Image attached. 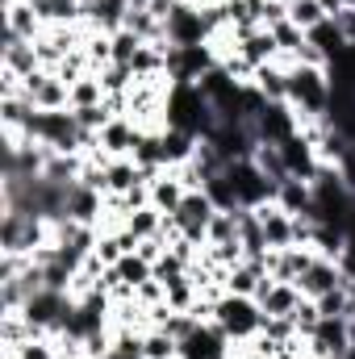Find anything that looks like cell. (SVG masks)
Wrapping results in <instances>:
<instances>
[{
    "instance_id": "cell-9",
    "label": "cell",
    "mask_w": 355,
    "mask_h": 359,
    "mask_svg": "<svg viewBox=\"0 0 355 359\" xmlns=\"http://www.w3.org/2000/svg\"><path fill=\"white\" fill-rule=\"evenodd\" d=\"M251 130H255V138H260V142L280 147L284 138H293V134H297V113H293V104H267L264 113L251 121Z\"/></svg>"
},
{
    "instance_id": "cell-19",
    "label": "cell",
    "mask_w": 355,
    "mask_h": 359,
    "mask_svg": "<svg viewBox=\"0 0 355 359\" xmlns=\"http://www.w3.org/2000/svg\"><path fill=\"white\" fill-rule=\"evenodd\" d=\"M184 196H188V188H184V184H180L168 168L151 180V205H155L159 213H168V217H172V213L180 209V201H184Z\"/></svg>"
},
{
    "instance_id": "cell-14",
    "label": "cell",
    "mask_w": 355,
    "mask_h": 359,
    "mask_svg": "<svg viewBox=\"0 0 355 359\" xmlns=\"http://www.w3.org/2000/svg\"><path fill=\"white\" fill-rule=\"evenodd\" d=\"M260 213V222H264V238H267V251H284V247H293V213H284L276 201H267L255 209Z\"/></svg>"
},
{
    "instance_id": "cell-31",
    "label": "cell",
    "mask_w": 355,
    "mask_h": 359,
    "mask_svg": "<svg viewBox=\"0 0 355 359\" xmlns=\"http://www.w3.org/2000/svg\"><path fill=\"white\" fill-rule=\"evenodd\" d=\"M88 104H105V84L96 72H88L84 80L72 84V109H88Z\"/></svg>"
},
{
    "instance_id": "cell-47",
    "label": "cell",
    "mask_w": 355,
    "mask_h": 359,
    "mask_svg": "<svg viewBox=\"0 0 355 359\" xmlns=\"http://www.w3.org/2000/svg\"><path fill=\"white\" fill-rule=\"evenodd\" d=\"M284 4H293V0H284Z\"/></svg>"
},
{
    "instance_id": "cell-6",
    "label": "cell",
    "mask_w": 355,
    "mask_h": 359,
    "mask_svg": "<svg viewBox=\"0 0 355 359\" xmlns=\"http://www.w3.org/2000/svg\"><path fill=\"white\" fill-rule=\"evenodd\" d=\"M351 322L355 318H322L314 339H309V355L314 359H343L351 347Z\"/></svg>"
},
{
    "instance_id": "cell-38",
    "label": "cell",
    "mask_w": 355,
    "mask_h": 359,
    "mask_svg": "<svg viewBox=\"0 0 355 359\" xmlns=\"http://www.w3.org/2000/svg\"><path fill=\"white\" fill-rule=\"evenodd\" d=\"M92 255L100 259V268H117V259H121L126 251H121L117 234H100V238H96V247H92Z\"/></svg>"
},
{
    "instance_id": "cell-40",
    "label": "cell",
    "mask_w": 355,
    "mask_h": 359,
    "mask_svg": "<svg viewBox=\"0 0 355 359\" xmlns=\"http://www.w3.org/2000/svg\"><path fill=\"white\" fill-rule=\"evenodd\" d=\"M188 264H184V259H180L176 251H172V247H168V255H163V259H159V264H155V280H163V284H172V280H180V276H188Z\"/></svg>"
},
{
    "instance_id": "cell-1",
    "label": "cell",
    "mask_w": 355,
    "mask_h": 359,
    "mask_svg": "<svg viewBox=\"0 0 355 359\" xmlns=\"http://www.w3.org/2000/svg\"><path fill=\"white\" fill-rule=\"evenodd\" d=\"M330 92L335 88H330V72L326 67H301V63L288 67V104H293L297 121L301 117H326Z\"/></svg>"
},
{
    "instance_id": "cell-44",
    "label": "cell",
    "mask_w": 355,
    "mask_h": 359,
    "mask_svg": "<svg viewBox=\"0 0 355 359\" xmlns=\"http://www.w3.org/2000/svg\"><path fill=\"white\" fill-rule=\"evenodd\" d=\"M347 247H351V251H355V213H351V217H347Z\"/></svg>"
},
{
    "instance_id": "cell-21",
    "label": "cell",
    "mask_w": 355,
    "mask_h": 359,
    "mask_svg": "<svg viewBox=\"0 0 355 359\" xmlns=\"http://www.w3.org/2000/svg\"><path fill=\"white\" fill-rule=\"evenodd\" d=\"M196 147H201V138L196 134H188V130H163V159H168V168H176V163H188L192 155H196Z\"/></svg>"
},
{
    "instance_id": "cell-17",
    "label": "cell",
    "mask_w": 355,
    "mask_h": 359,
    "mask_svg": "<svg viewBox=\"0 0 355 359\" xmlns=\"http://www.w3.org/2000/svg\"><path fill=\"white\" fill-rule=\"evenodd\" d=\"M276 205H280L284 213H293V217H297V213L309 217V213H314V184H309V180L288 176L280 188H276Z\"/></svg>"
},
{
    "instance_id": "cell-24",
    "label": "cell",
    "mask_w": 355,
    "mask_h": 359,
    "mask_svg": "<svg viewBox=\"0 0 355 359\" xmlns=\"http://www.w3.org/2000/svg\"><path fill=\"white\" fill-rule=\"evenodd\" d=\"M318 313L322 318H355V284H339L326 297H318Z\"/></svg>"
},
{
    "instance_id": "cell-36",
    "label": "cell",
    "mask_w": 355,
    "mask_h": 359,
    "mask_svg": "<svg viewBox=\"0 0 355 359\" xmlns=\"http://www.w3.org/2000/svg\"><path fill=\"white\" fill-rule=\"evenodd\" d=\"M318 322H322V313H318V301H309V297H305V301L293 309V326H297V334H301V339H314Z\"/></svg>"
},
{
    "instance_id": "cell-10",
    "label": "cell",
    "mask_w": 355,
    "mask_h": 359,
    "mask_svg": "<svg viewBox=\"0 0 355 359\" xmlns=\"http://www.w3.org/2000/svg\"><path fill=\"white\" fill-rule=\"evenodd\" d=\"M339 284H347L343 268H339L335 259H322V255H314V264H309V268L301 271V280H297L301 297H309V301L326 297V292H330V288H339Z\"/></svg>"
},
{
    "instance_id": "cell-34",
    "label": "cell",
    "mask_w": 355,
    "mask_h": 359,
    "mask_svg": "<svg viewBox=\"0 0 355 359\" xmlns=\"http://www.w3.org/2000/svg\"><path fill=\"white\" fill-rule=\"evenodd\" d=\"M109 38H113V63H134V55L147 46V42H142L138 34H130L126 25H121L117 34H109Z\"/></svg>"
},
{
    "instance_id": "cell-33",
    "label": "cell",
    "mask_w": 355,
    "mask_h": 359,
    "mask_svg": "<svg viewBox=\"0 0 355 359\" xmlns=\"http://www.w3.org/2000/svg\"><path fill=\"white\" fill-rule=\"evenodd\" d=\"M84 55H88L92 72L109 67V63H113V38H109V34H100V29H92L88 42H84Z\"/></svg>"
},
{
    "instance_id": "cell-42",
    "label": "cell",
    "mask_w": 355,
    "mask_h": 359,
    "mask_svg": "<svg viewBox=\"0 0 355 359\" xmlns=\"http://www.w3.org/2000/svg\"><path fill=\"white\" fill-rule=\"evenodd\" d=\"M138 255H142V259L155 268V264L168 255V243H163V238H147V243H138Z\"/></svg>"
},
{
    "instance_id": "cell-28",
    "label": "cell",
    "mask_w": 355,
    "mask_h": 359,
    "mask_svg": "<svg viewBox=\"0 0 355 359\" xmlns=\"http://www.w3.org/2000/svg\"><path fill=\"white\" fill-rule=\"evenodd\" d=\"M172 355H180V343L168 330H159V326L142 330V359H172Z\"/></svg>"
},
{
    "instance_id": "cell-43",
    "label": "cell",
    "mask_w": 355,
    "mask_h": 359,
    "mask_svg": "<svg viewBox=\"0 0 355 359\" xmlns=\"http://www.w3.org/2000/svg\"><path fill=\"white\" fill-rule=\"evenodd\" d=\"M339 176H343V184H347V188L355 192V151L347 155V159H343V163H339Z\"/></svg>"
},
{
    "instance_id": "cell-5",
    "label": "cell",
    "mask_w": 355,
    "mask_h": 359,
    "mask_svg": "<svg viewBox=\"0 0 355 359\" xmlns=\"http://www.w3.org/2000/svg\"><path fill=\"white\" fill-rule=\"evenodd\" d=\"M25 100L34 104V109H42V113H55V109H72V88L55 76V72H46V67H38L34 76H25Z\"/></svg>"
},
{
    "instance_id": "cell-41",
    "label": "cell",
    "mask_w": 355,
    "mask_h": 359,
    "mask_svg": "<svg viewBox=\"0 0 355 359\" xmlns=\"http://www.w3.org/2000/svg\"><path fill=\"white\" fill-rule=\"evenodd\" d=\"M330 21H335V29L343 34V42L355 46V4H343L339 13H330Z\"/></svg>"
},
{
    "instance_id": "cell-46",
    "label": "cell",
    "mask_w": 355,
    "mask_h": 359,
    "mask_svg": "<svg viewBox=\"0 0 355 359\" xmlns=\"http://www.w3.org/2000/svg\"><path fill=\"white\" fill-rule=\"evenodd\" d=\"M172 359H184V355H172Z\"/></svg>"
},
{
    "instance_id": "cell-3",
    "label": "cell",
    "mask_w": 355,
    "mask_h": 359,
    "mask_svg": "<svg viewBox=\"0 0 355 359\" xmlns=\"http://www.w3.org/2000/svg\"><path fill=\"white\" fill-rule=\"evenodd\" d=\"M226 180H230V188H234V201H239V209H260L267 201H276V184L251 163V159H239V163H226L222 168Z\"/></svg>"
},
{
    "instance_id": "cell-29",
    "label": "cell",
    "mask_w": 355,
    "mask_h": 359,
    "mask_svg": "<svg viewBox=\"0 0 355 359\" xmlns=\"http://www.w3.org/2000/svg\"><path fill=\"white\" fill-rule=\"evenodd\" d=\"M234 238H239V209H217V213H213V222H209L205 243H209V247H217V243H234Z\"/></svg>"
},
{
    "instance_id": "cell-11",
    "label": "cell",
    "mask_w": 355,
    "mask_h": 359,
    "mask_svg": "<svg viewBox=\"0 0 355 359\" xmlns=\"http://www.w3.org/2000/svg\"><path fill=\"white\" fill-rule=\"evenodd\" d=\"M138 138H142V130H138L130 117H113V121L96 134V147H100L109 159H130L134 147H138Z\"/></svg>"
},
{
    "instance_id": "cell-45",
    "label": "cell",
    "mask_w": 355,
    "mask_h": 359,
    "mask_svg": "<svg viewBox=\"0 0 355 359\" xmlns=\"http://www.w3.org/2000/svg\"><path fill=\"white\" fill-rule=\"evenodd\" d=\"M4 4H21V0H4Z\"/></svg>"
},
{
    "instance_id": "cell-18",
    "label": "cell",
    "mask_w": 355,
    "mask_h": 359,
    "mask_svg": "<svg viewBox=\"0 0 355 359\" xmlns=\"http://www.w3.org/2000/svg\"><path fill=\"white\" fill-rule=\"evenodd\" d=\"M138 184H147V176H142V168L134 159H109V168H105V196H126Z\"/></svg>"
},
{
    "instance_id": "cell-32",
    "label": "cell",
    "mask_w": 355,
    "mask_h": 359,
    "mask_svg": "<svg viewBox=\"0 0 355 359\" xmlns=\"http://www.w3.org/2000/svg\"><path fill=\"white\" fill-rule=\"evenodd\" d=\"M96 76H100V84H105V96H109V92H130L134 80H138L130 63H109V67H100Z\"/></svg>"
},
{
    "instance_id": "cell-22",
    "label": "cell",
    "mask_w": 355,
    "mask_h": 359,
    "mask_svg": "<svg viewBox=\"0 0 355 359\" xmlns=\"http://www.w3.org/2000/svg\"><path fill=\"white\" fill-rule=\"evenodd\" d=\"M126 29L138 34L142 42H168V25H163L151 8H130V13H126Z\"/></svg>"
},
{
    "instance_id": "cell-35",
    "label": "cell",
    "mask_w": 355,
    "mask_h": 359,
    "mask_svg": "<svg viewBox=\"0 0 355 359\" xmlns=\"http://www.w3.org/2000/svg\"><path fill=\"white\" fill-rule=\"evenodd\" d=\"M305 38H309V42H314V46H322V50H326V55H330V59H335V55H339V50H343V46H347V42H343V34H339V29H335V21H322V25H318V29H309V34H305Z\"/></svg>"
},
{
    "instance_id": "cell-25",
    "label": "cell",
    "mask_w": 355,
    "mask_h": 359,
    "mask_svg": "<svg viewBox=\"0 0 355 359\" xmlns=\"http://www.w3.org/2000/svg\"><path fill=\"white\" fill-rule=\"evenodd\" d=\"M251 163H255V168H260V172H264V176L272 180V184H276V188H280V184L288 180V168H284V155H280V147H272V142H260V147H255Z\"/></svg>"
},
{
    "instance_id": "cell-7",
    "label": "cell",
    "mask_w": 355,
    "mask_h": 359,
    "mask_svg": "<svg viewBox=\"0 0 355 359\" xmlns=\"http://www.w3.org/2000/svg\"><path fill=\"white\" fill-rule=\"evenodd\" d=\"M163 25H168V42H172V46H205V42H209V29H205V21H201V8H196L192 0H180L176 13H172Z\"/></svg>"
},
{
    "instance_id": "cell-39",
    "label": "cell",
    "mask_w": 355,
    "mask_h": 359,
    "mask_svg": "<svg viewBox=\"0 0 355 359\" xmlns=\"http://www.w3.org/2000/svg\"><path fill=\"white\" fill-rule=\"evenodd\" d=\"M260 334L272 339V343H288V339H297V326H293V318H267V313H264Z\"/></svg>"
},
{
    "instance_id": "cell-2",
    "label": "cell",
    "mask_w": 355,
    "mask_h": 359,
    "mask_svg": "<svg viewBox=\"0 0 355 359\" xmlns=\"http://www.w3.org/2000/svg\"><path fill=\"white\" fill-rule=\"evenodd\" d=\"M213 326H217L230 343H247V339L260 334L264 309H260L255 297H234V292H226V297L213 305Z\"/></svg>"
},
{
    "instance_id": "cell-20",
    "label": "cell",
    "mask_w": 355,
    "mask_h": 359,
    "mask_svg": "<svg viewBox=\"0 0 355 359\" xmlns=\"http://www.w3.org/2000/svg\"><path fill=\"white\" fill-rule=\"evenodd\" d=\"M255 88L264 92L267 104H288V67L284 63H267L255 72Z\"/></svg>"
},
{
    "instance_id": "cell-8",
    "label": "cell",
    "mask_w": 355,
    "mask_h": 359,
    "mask_svg": "<svg viewBox=\"0 0 355 359\" xmlns=\"http://www.w3.org/2000/svg\"><path fill=\"white\" fill-rule=\"evenodd\" d=\"M280 155H284V168H288V176L309 180V184L322 176V168H326V163L318 159V151H314V147L301 138V130H297L293 138H284V142H280Z\"/></svg>"
},
{
    "instance_id": "cell-27",
    "label": "cell",
    "mask_w": 355,
    "mask_h": 359,
    "mask_svg": "<svg viewBox=\"0 0 355 359\" xmlns=\"http://www.w3.org/2000/svg\"><path fill=\"white\" fill-rule=\"evenodd\" d=\"M163 288H168V305L180 309V313H188V309L201 301V284L192 280V271H188V276H180V280H172V284H163Z\"/></svg>"
},
{
    "instance_id": "cell-23",
    "label": "cell",
    "mask_w": 355,
    "mask_h": 359,
    "mask_svg": "<svg viewBox=\"0 0 355 359\" xmlns=\"http://www.w3.org/2000/svg\"><path fill=\"white\" fill-rule=\"evenodd\" d=\"M163 217H168V213H159L155 205H147V209H134V213L126 217V230H130L138 243H147V238H159V234H163Z\"/></svg>"
},
{
    "instance_id": "cell-15",
    "label": "cell",
    "mask_w": 355,
    "mask_h": 359,
    "mask_svg": "<svg viewBox=\"0 0 355 359\" xmlns=\"http://www.w3.org/2000/svg\"><path fill=\"white\" fill-rule=\"evenodd\" d=\"M4 29L25 38V42H38L46 34V21L38 17V8L29 0H21V4H4Z\"/></svg>"
},
{
    "instance_id": "cell-12",
    "label": "cell",
    "mask_w": 355,
    "mask_h": 359,
    "mask_svg": "<svg viewBox=\"0 0 355 359\" xmlns=\"http://www.w3.org/2000/svg\"><path fill=\"white\" fill-rule=\"evenodd\" d=\"M255 301H260V309H264L267 318H293V309H297L305 297H301L297 284H280V280L267 276L264 284L255 288Z\"/></svg>"
},
{
    "instance_id": "cell-26",
    "label": "cell",
    "mask_w": 355,
    "mask_h": 359,
    "mask_svg": "<svg viewBox=\"0 0 355 359\" xmlns=\"http://www.w3.org/2000/svg\"><path fill=\"white\" fill-rule=\"evenodd\" d=\"M288 21L309 34V29H318L322 21H330V13H326L322 0H293V4H288Z\"/></svg>"
},
{
    "instance_id": "cell-37",
    "label": "cell",
    "mask_w": 355,
    "mask_h": 359,
    "mask_svg": "<svg viewBox=\"0 0 355 359\" xmlns=\"http://www.w3.org/2000/svg\"><path fill=\"white\" fill-rule=\"evenodd\" d=\"M72 113H76V121H80V126H84L88 134H100V130H105V126L113 121V113H109L105 104H88V109H72Z\"/></svg>"
},
{
    "instance_id": "cell-16",
    "label": "cell",
    "mask_w": 355,
    "mask_h": 359,
    "mask_svg": "<svg viewBox=\"0 0 355 359\" xmlns=\"http://www.w3.org/2000/svg\"><path fill=\"white\" fill-rule=\"evenodd\" d=\"M234 42H239V55H243L251 67L280 63V46H276L272 29H251V34H243V38H234Z\"/></svg>"
},
{
    "instance_id": "cell-30",
    "label": "cell",
    "mask_w": 355,
    "mask_h": 359,
    "mask_svg": "<svg viewBox=\"0 0 355 359\" xmlns=\"http://www.w3.org/2000/svg\"><path fill=\"white\" fill-rule=\"evenodd\" d=\"M151 276H155V268H151L138 251H130V255H121V259H117V280H121V284H130V288L147 284Z\"/></svg>"
},
{
    "instance_id": "cell-13",
    "label": "cell",
    "mask_w": 355,
    "mask_h": 359,
    "mask_svg": "<svg viewBox=\"0 0 355 359\" xmlns=\"http://www.w3.org/2000/svg\"><path fill=\"white\" fill-rule=\"evenodd\" d=\"M0 67H4V72H17V76H34V72L42 67V63H38V46L4 29V46H0Z\"/></svg>"
},
{
    "instance_id": "cell-4",
    "label": "cell",
    "mask_w": 355,
    "mask_h": 359,
    "mask_svg": "<svg viewBox=\"0 0 355 359\" xmlns=\"http://www.w3.org/2000/svg\"><path fill=\"white\" fill-rule=\"evenodd\" d=\"M213 213H217V205L209 201V192H188V196L180 201V209L172 213V222L180 226V238H188V243L205 247V234H209Z\"/></svg>"
}]
</instances>
